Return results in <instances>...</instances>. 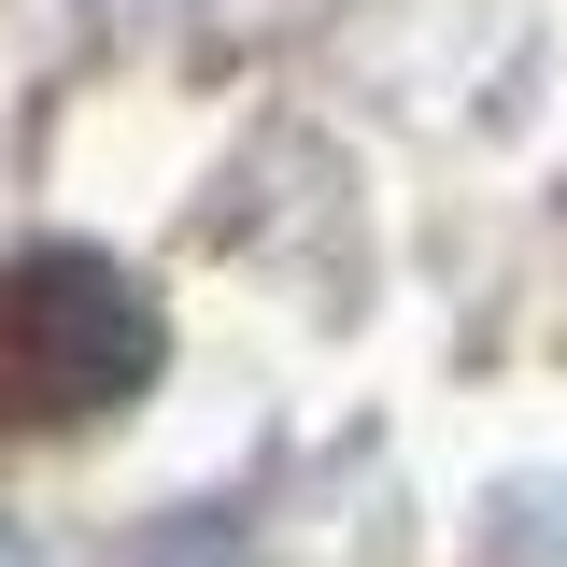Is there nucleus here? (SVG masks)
<instances>
[{"label": "nucleus", "instance_id": "1", "mask_svg": "<svg viewBox=\"0 0 567 567\" xmlns=\"http://www.w3.org/2000/svg\"><path fill=\"white\" fill-rule=\"evenodd\" d=\"M156 369H171V312H156L142 270H114L100 241H29V256H0V425H14V440L114 425Z\"/></svg>", "mask_w": 567, "mask_h": 567}]
</instances>
